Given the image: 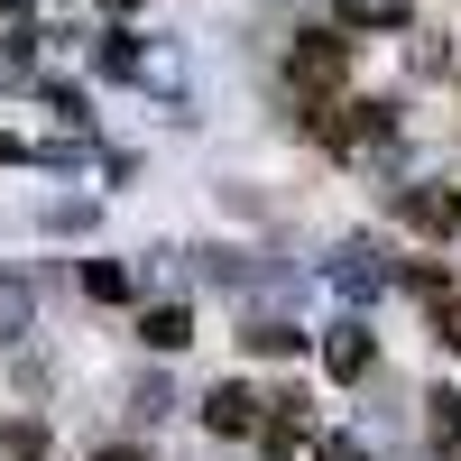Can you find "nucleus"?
Listing matches in <instances>:
<instances>
[{
	"mask_svg": "<svg viewBox=\"0 0 461 461\" xmlns=\"http://www.w3.org/2000/svg\"><path fill=\"white\" fill-rule=\"evenodd\" d=\"M341 74H351V37H341V28H304L295 47H286V84H295L304 102H332Z\"/></svg>",
	"mask_w": 461,
	"mask_h": 461,
	"instance_id": "1",
	"label": "nucleus"
},
{
	"mask_svg": "<svg viewBox=\"0 0 461 461\" xmlns=\"http://www.w3.org/2000/svg\"><path fill=\"white\" fill-rule=\"evenodd\" d=\"M388 286H397V267H388L378 240H341V249H332V295L369 304V295H388Z\"/></svg>",
	"mask_w": 461,
	"mask_h": 461,
	"instance_id": "2",
	"label": "nucleus"
},
{
	"mask_svg": "<svg viewBox=\"0 0 461 461\" xmlns=\"http://www.w3.org/2000/svg\"><path fill=\"white\" fill-rule=\"evenodd\" d=\"M397 221L443 240V230H461V194H443V185H406V194H397Z\"/></svg>",
	"mask_w": 461,
	"mask_h": 461,
	"instance_id": "3",
	"label": "nucleus"
},
{
	"mask_svg": "<svg viewBox=\"0 0 461 461\" xmlns=\"http://www.w3.org/2000/svg\"><path fill=\"white\" fill-rule=\"evenodd\" d=\"M304 434H314V406H304V397L286 388V397H277V415L258 425V452H267V461H286V452H295Z\"/></svg>",
	"mask_w": 461,
	"mask_h": 461,
	"instance_id": "4",
	"label": "nucleus"
},
{
	"mask_svg": "<svg viewBox=\"0 0 461 461\" xmlns=\"http://www.w3.org/2000/svg\"><path fill=\"white\" fill-rule=\"evenodd\" d=\"M369 360H378V351H369V323H360V314L323 332V369H332V378H369Z\"/></svg>",
	"mask_w": 461,
	"mask_h": 461,
	"instance_id": "5",
	"label": "nucleus"
},
{
	"mask_svg": "<svg viewBox=\"0 0 461 461\" xmlns=\"http://www.w3.org/2000/svg\"><path fill=\"white\" fill-rule=\"evenodd\" d=\"M203 425L212 434H258V397L240 388V378H221V388L203 397Z\"/></svg>",
	"mask_w": 461,
	"mask_h": 461,
	"instance_id": "6",
	"label": "nucleus"
},
{
	"mask_svg": "<svg viewBox=\"0 0 461 461\" xmlns=\"http://www.w3.org/2000/svg\"><path fill=\"white\" fill-rule=\"evenodd\" d=\"M139 341H148V351H185V341H194V314H185V304H148Z\"/></svg>",
	"mask_w": 461,
	"mask_h": 461,
	"instance_id": "7",
	"label": "nucleus"
},
{
	"mask_svg": "<svg viewBox=\"0 0 461 461\" xmlns=\"http://www.w3.org/2000/svg\"><path fill=\"white\" fill-rule=\"evenodd\" d=\"M341 37H351V28H415V0H341Z\"/></svg>",
	"mask_w": 461,
	"mask_h": 461,
	"instance_id": "8",
	"label": "nucleus"
},
{
	"mask_svg": "<svg viewBox=\"0 0 461 461\" xmlns=\"http://www.w3.org/2000/svg\"><path fill=\"white\" fill-rule=\"evenodd\" d=\"M240 351H258V360H286V351H304V332H295L286 314H258V323L240 332Z\"/></svg>",
	"mask_w": 461,
	"mask_h": 461,
	"instance_id": "9",
	"label": "nucleus"
},
{
	"mask_svg": "<svg viewBox=\"0 0 461 461\" xmlns=\"http://www.w3.org/2000/svg\"><path fill=\"white\" fill-rule=\"evenodd\" d=\"M425 434H434V452H461V388L425 397Z\"/></svg>",
	"mask_w": 461,
	"mask_h": 461,
	"instance_id": "10",
	"label": "nucleus"
},
{
	"mask_svg": "<svg viewBox=\"0 0 461 461\" xmlns=\"http://www.w3.org/2000/svg\"><path fill=\"white\" fill-rule=\"evenodd\" d=\"M28 323H37V286L28 277H0V341H19Z\"/></svg>",
	"mask_w": 461,
	"mask_h": 461,
	"instance_id": "11",
	"label": "nucleus"
},
{
	"mask_svg": "<svg viewBox=\"0 0 461 461\" xmlns=\"http://www.w3.org/2000/svg\"><path fill=\"white\" fill-rule=\"evenodd\" d=\"M84 295H93V304H130V267H111V258H84Z\"/></svg>",
	"mask_w": 461,
	"mask_h": 461,
	"instance_id": "12",
	"label": "nucleus"
},
{
	"mask_svg": "<svg viewBox=\"0 0 461 461\" xmlns=\"http://www.w3.org/2000/svg\"><path fill=\"white\" fill-rule=\"evenodd\" d=\"M56 443H47V425H10L0 434V461H47Z\"/></svg>",
	"mask_w": 461,
	"mask_h": 461,
	"instance_id": "13",
	"label": "nucleus"
},
{
	"mask_svg": "<svg viewBox=\"0 0 461 461\" xmlns=\"http://www.w3.org/2000/svg\"><path fill=\"white\" fill-rule=\"evenodd\" d=\"M130 406H139V425H158V415L176 406V388H167V378H139V388H130Z\"/></svg>",
	"mask_w": 461,
	"mask_h": 461,
	"instance_id": "14",
	"label": "nucleus"
},
{
	"mask_svg": "<svg viewBox=\"0 0 461 461\" xmlns=\"http://www.w3.org/2000/svg\"><path fill=\"white\" fill-rule=\"evenodd\" d=\"M434 341H443V351H461V295H452V286L434 295Z\"/></svg>",
	"mask_w": 461,
	"mask_h": 461,
	"instance_id": "15",
	"label": "nucleus"
},
{
	"mask_svg": "<svg viewBox=\"0 0 461 461\" xmlns=\"http://www.w3.org/2000/svg\"><path fill=\"white\" fill-rule=\"evenodd\" d=\"M314 461H369V443H360V434H323Z\"/></svg>",
	"mask_w": 461,
	"mask_h": 461,
	"instance_id": "16",
	"label": "nucleus"
},
{
	"mask_svg": "<svg viewBox=\"0 0 461 461\" xmlns=\"http://www.w3.org/2000/svg\"><path fill=\"white\" fill-rule=\"evenodd\" d=\"M93 461H148V452H139V443H102Z\"/></svg>",
	"mask_w": 461,
	"mask_h": 461,
	"instance_id": "17",
	"label": "nucleus"
},
{
	"mask_svg": "<svg viewBox=\"0 0 461 461\" xmlns=\"http://www.w3.org/2000/svg\"><path fill=\"white\" fill-rule=\"evenodd\" d=\"M10 158H28V148H19V139H0V167H10Z\"/></svg>",
	"mask_w": 461,
	"mask_h": 461,
	"instance_id": "18",
	"label": "nucleus"
}]
</instances>
